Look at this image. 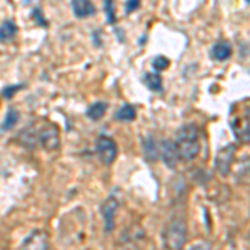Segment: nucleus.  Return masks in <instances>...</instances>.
<instances>
[{
    "mask_svg": "<svg viewBox=\"0 0 250 250\" xmlns=\"http://www.w3.org/2000/svg\"><path fill=\"white\" fill-rule=\"evenodd\" d=\"M35 132H37V144L39 147L45 148V150L52 152L59 147L60 144V132L59 127L55 124L50 122H43L42 125L35 127Z\"/></svg>",
    "mask_w": 250,
    "mask_h": 250,
    "instance_id": "obj_3",
    "label": "nucleus"
},
{
    "mask_svg": "<svg viewBox=\"0 0 250 250\" xmlns=\"http://www.w3.org/2000/svg\"><path fill=\"white\" fill-rule=\"evenodd\" d=\"M107 102H95V104H92L90 107L87 108V117L90 120H100L104 115H105V112H107Z\"/></svg>",
    "mask_w": 250,
    "mask_h": 250,
    "instance_id": "obj_18",
    "label": "nucleus"
},
{
    "mask_svg": "<svg viewBox=\"0 0 250 250\" xmlns=\"http://www.w3.org/2000/svg\"><path fill=\"white\" fill-rule=\"evenodd\" d=\"M175 145L179 148L180 160L190 162L195 160L200 154V130L195 124H185L177 130L175 134Z\"/></svg>",
    "mask_w": 250,
    "mask_h": 250,
    "instance_id": "obj_1",
    "label": "nucleus"
},
{
    "mask_svg": "<svg viewBox=\"0 0 250 250\" xmlns=\"http://www.w3.org/2000/svg\"><path fill=\"white\" fill-rule=\"evenodd\" d=\"M142 144H144V154L147 157V160L155 162V160L159 159V144L155 142V139L152 135H148V137H145Z\"/></svg>",
    "mask_w": 250,
    "mask_h": 250,
    "instance_id": "obj_14",
    "label": "nucleus"
},
{
    "mask_svg": "<svg viewBox=\"0 0 250 250\" xmlns=\"http://www.w3.org/2000/svg\"><path fill=\"white\" fill-rule=\"evenodd\" d=\"M250 2V0H245V3H249Z\"/></svg>",
    "mask_w": 250,
    "mask_h": 250,
    "instance_id": "obj_25",
    "label": "nucleus"
},
{
    "mask_svg": "<svg viewBox=\"0 0 250 250\" xmlns=\"http://www.w3.org/2000/svg\"><path fill=\"white\" fill-rule=\"evenodd\" d=\"M19 250H50V237L45 230H34L23 239Z\"/></svg>",
    "mask_w": 250,
    "mask_h": 250,
    "instance_id": "obj_7",
    "label": "nucleus"
},
{
    "mask_svg": "<svg viewBox=\"0 0 250 250\" xmlns=\"http://www.w3.org/2000/svg\"><path fill=\"white\" fill-rule=\"evenodd\" d=\"M159 157L164 160V164L168 168H177V164L180 162V155H179V148H177L175 142L172 139H164L159 144Z\"/></svg>",
    "mask_w": 250,
    "mask_h": 250,
    "instance_id": "obj_8",
    "label": "nucleus"
},
{
    "mask_svg": "<svg viewBox=\"0 0 250 250\" xmlns=\"http://www.w3.org/2000/svg\"><path fill=\"white\" fill-rule=\"evenodd\" d=\"M144 83L147 85L148 90L152 92H160L164 87V80H162V75L159 72H148V74L144 75Z\"/></svg>",
    "mask_w": 250,
    "mask_h": 250,
    "instance_id": "obj_15",
    "label": "nucleus"
},
{
    "mask_svg": "<svg viewBox=\"0 0 250 250\" xmlns=\"http://www.w3.org/2000/svg\"><path fill=\"white\" fill-rule=\"evenodd\" d=\"M210 244L208 242H204V240H200V242H195V244H192L190 247H188V250H210Z\"/></svg>",
    "mask_w": 250,
    "mask_h": 250,
    "instance_id": "obj_24",
    "label": "nucleus"
},
{
    "mask_svg": "<svg viewBox=\"0 0 250 250\" xmlns=\"http://www.w3.org/2000/svg\"><path fill=\"white\" fill-rule=\"evenodd\" d=\"M137 117V108L130 104H125L119 108V112L115 114V119L120 120V122H134Z\"/></svg>",
    "mask_w": 250,
    "mask_h": 250,
    "instance_id": "obj_16",
    "label": "nucleus"
},
{
    "mask_svg": "<svg viewBox=\"0 0 250 250\" xmlns=\"http://www.w3.org/2000/svg\"><path fill=\"white\" fill-rule=\"evenodd\" d=\"M187 222L182 217H173L172 220H168L162 233L164 244L168 250H184L185 244H187Z\"/></svg>",
    "mask_w": 250,
    "mask_h": 250,
    "instance_id": "obj_2",
    "label": "nucleus"
},
{
    "mask_svg": "<svg viewBox=\"0 0 250 250\" xmlns=\"http://www.w3.org/2000/svg\"><path fill=\"white\" fill-rule=\"evenodd\" d=\"M19 144L22 145V147L29 148V150H35V148L39 147L37 144V132H35V125H29V127H25L22 132H20L19 135Z\"/></svg>",
    "mask_w": 250,
    "mask_h": 250,
    "instance_id": "obj_11",
    "label": "nucleus"
},
{
    "mask_svg": "<svg viewBox=\"0 0 250 250\" xmlns=\"http://www.w3.org/2000/svg\"><path fill=\"white\" fill-rule=\"evenodd\" d=\"M32 14H34V17H35V20H37L39 25H42V27H47V25H48L47 20H45V17H43V15H42V10H40L39 7H35V9L32 10Z\"/></svg>",
    "mask_w": 250,
    "mask_h": 250,
    "instance_id": "obj_22",
    "label": "nucleus"
},
{
    "mask_svg": "<svg viewBox=\"0 0 250 250\" xmlns=\"http://www.w3.org/2000/svg\"><path fill=\"white\" fill-rule=\"evenodd\" d=\"M168 65H170V60L164 57V55H159V57L152 60V68H154V72H159V74L164 72L165 68H168Z\"/></svg>",
    "mask_w": 250,
    "mask_h": 250,
    "instance_id": "obj_19",
    "label": "nucleus"
},
{
    "mask_svg": "<svg viewBox=\"0 0 250 250\" xmlns=\"http://www.w3.org/2000/svg\"><path fill=\"white\" fill-rule=\"evenodd\" d=\"M235 154H237V147L235 145H225L222 147L215 155V170L220 173V175H229L232 170L233 160H235Z\"/></svg>",
    "mask_w": 250,
    "mask_h": 250,
    "instance_id": "obj_6",
    "label": "nucleus"
},
{
    "mask_svg": "<svg viewBox=\"0 0 250 250\" xmlns=\"http://www.w3.org/2000/svg\"><path fill=\"white\" fill-rule=\"evenodd\" d=\"M19 119H20V112L17 110V108H9V110H7V114H5V119H3L2 125H0V128H2L3 132L12 130V128L17 125Z\"/></svg>",
    "mask_w": 250,
    "mask_h": 250,
    "instance_id": "obj_17",
    "label": "nucleus"
},
{
    "mask_svg": "<svg viewBox=\"0 0 250 250\" xmlns=\"http://www.w3.org/2000/svg\"><path fill=\"white\" fill-rule=\"evenodd\" d=\"M72 10L77 19H87L97 12L92 0H72Z\"/></svg>",
    "mask_w": 250,
    "mask_h": 250,
    "instance_id": "obj_10",
    "label": "nucleus"
},
{
    "mask_svg": "<svg viewBox=\"0 0 250 250\" xmlns=\"http://www.w3.org/2000/svg\"><path fill=\"white\" fill-rule=\"evenodd\" d=\"M120 204L122 200L119 199L117 193H112L110 197H107L105 202L102 204V219H104V225H105V232L110 233L114 232L115 229V219H117V213H119V208H120Z\"/></svg>",
    "mask_w": 250,
    "mask_h": 250,
    "instance_id": "obj_4",
    "label": "nucleus"
},
{
    "mask_svg": "<svg viewBox=\"0 0 250 250\" xmlns=\"http://www.w3.org/2000/svg\"><path fill=\"white\" fill-rule=\"evenodd\" d=\"M25 87L23 83H19V85H9V87H5L2 90V95H3V99H7V100H10L12 97H14V94H17L19 90H22V88Z\"/></svg>",
    "mask_w": 250,
    "mask_h": 250,
    "instance_id": "obj_21",
    "label": "nucleus"
},
{
    "mask_svg": "<svg viewBox=\"0 0 250 250\" xmlns=\"http://www.w3.org/2000/svg\"><path fill=\"white\" fill-rule=\"evenodd\" d=\"M139 7H140V0H127V2H125V12H127V14L135 12Z\"/></svg>",
    "mask_w": 250,
    "mask_h": 250,
    "instance_id": "obj_23",
    "label": "nucleus"
},
{
    "mask_svg": "<svg viewBox=\"0 0 250 250\" xmlns=\"http://www.w3.org/2000/svg\"><path fill=\"white\" fill-rule=\"evenodd\" d=\"M104 3H105V14H107V22L108 23H114L117 22V15H115V5H114V0H104Z\"/></svg>",
    "mask_w": 250,
    "mask_h": 250,
    "instance_id": "obj_20",
    "label": "nucleus"
},
{
    "mask_svg": "<svg viewBox=\"0 0 250 250\" xmlns=\"http://www.w3.org/2000/svg\"><path fill=\"white\" fill-rule=\"evenodd\" d=\"M210 55L213 60H219V62H224V60L230 59L232 55V45L229 42H217L213 43Z\"/></svg>",
    "mask_w": 250,
    "mask_h": 250,
    "instance_id": "obj_13",
    "label": "nucleus"
},
{
    "mask_svg": "<svg viewBox=\"0 0 250 250\" xmlns=\"http://www.w3.org/2000/svg\"><path fill=\"white\" fill-rule=\"evenodd\" d=\"M19 34V27L14 20H3L0 23V42L2 43H7V42H12Z\"/></svg>",
    "mask_w": 250,
    "mask_h": 250,
    "instance_id": "obj_12",
    "label": "nucleus"
},
{
    "mask_svg": "<svg viewBox=\"0 0 250 250\" xmlns=\"http://www.w3.org/2000/svg\"><path fill=\"white\" fill-rule=\"evenodd\" d=\"M117 154H119V147L117 142L108 135H100L97 139V155H99L100 162L104 165H112L115 162Z\"/></svg>",
    "mask_w": 250,
    "mask_h": 250,
    "instance_id": "obj_5",
    "label": "nucleus"
},
{
    "mask_svg": "<svg viewBox=\"0 0 250 250\" xmlns=\"http://www.w3.org/2000/svg\"><path fill=\"white\" fill-rule=\"evenodd\" d=\"M230 127H232V132L240 142L244 144H249V139H250V115H249V107L245 108L244 114H239L232 119L230 122Z\"/></svg>",
    "mask_w": 250,
    "mask_h": 250,
    "instance_id": "obj_9",
    "label": "nucleus"
}]
</instances>
